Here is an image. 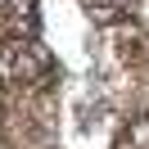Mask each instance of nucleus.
<instances>
[{"label":"nucleus","instance_id":"nucleus-1","mask_svg":"<svg viewBox=\"0 0 149 149\" xmlns=\"http://www.w3.org/2000/svg\"><path fill=\"white\" fill-rule=\"evenodd\" d=\"M0 5H5V0H0Z\"/></svg>","mask_w":149,"mask_h":149}]
</instances>
